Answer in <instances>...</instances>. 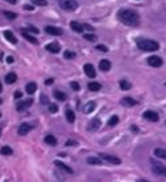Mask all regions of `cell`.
I'll use <instances>...</instances> for the list:
<instances>
[{
    "instance_id": "83f0119b",
    "label": "cell",
    "mask_w": 166,
    "mask_h": 182,
    "mask_svg": "<svg viewBox=\"0 0 166 182\" xmlns=\"http://www.w3.org/2000/svg\"><path fill=\"white\" fill-rule=\"evenodd\" d=\"M119 85H120V89H122V91H129V89L131 88V84L129 82V81H126V80H120Z\"/></svg>"
},
{
    "instance_id": "8992f818",
    "label": "cell",
    "mask_w": 166,
    "mask_h": 182,
    "mask_svg": "<svg viewBox=\"0 0 166 182\" xmlns=\"http://www.w3.org/2000/svg\"><path fill=\"white\" fill-rule=\"evenodd\" d=\"M99 157H100L103 161L108 162V163H112V164H120V163H122L120 158H118V157H113V155H108V154H100V155H99Z\"/></svg>"
},
{
    "instance_id": "836d02e7",
    "label": "cell",
    "mask_w": 166,
    "mask_h": 182,
    "mask_svg": "<svg viewBox=\"0 0 166 182\" xmlns=\"http://www.w3.org/2000/svg\"><path fill=\"white\" fill-rule=\"evenodd\" d=\"M49 111H50L51 113H57V112H58V105H57V104H49Z\"/></svg>"
},
{
    "instance_id": "f5cc1de1",
    "label": "cell",
    "mask_w": 166,
    "mask_h": 182,
    "mask_svg": "<svg viewBox=\"0 0 166 182\" xmlns=\"http://www.w3.org/2000/svg\"><path fill=\"white\" fill-rule=\"evenodd\" d=\"M0 117H2V112H0Z\"/></svg>"
},
{
    "instance_id": "f35d334b",
    "label": "cell",
    "mask_w": 166,
    "mask_h": 182,
    "mask_svg": "<svg viewBox=\"0 0 166 182\" xmlns=\"http://www.w3.org/2000/svg\"><path fill=\"white\" fill-rule=\"evenodd\" d=\"M96 49H97V50H101V51H107V50H108V49H107L106 46H103V45H97V46H96Z\"/></svg>"
},
{
    "instance_id": "f1b7e54d",
    "label": "cell",
    "mask_w": 166,
    "mask_h": 182,
    "mask_svg": "<svg viewBox=\"0 0 166 182\" xmlns=\"http://www.w3.org/2000/svg\"><path fill=\"white\" fill-rule=\"evenodd\" d=\"M0 152H2L3 155H12V148L11 147H8V146H4V147H2L0 148Z\"/></svg>"
},
{
    "instance_id": "9a60e30c",
    "label": "cell",
    "mask_w": 166,
    "mask_h": 182,
    "mask_svg": "<svg viewBox=\"0 0 166 182\" xmlns=\"http://www.w3.org/2000/svg\"><path fill=\"white\" fill-rule=\"evenodd\" d=\"M46 50L50 51V53H60L61 46L58 45L57 42H51V43H49V45L46 46Z\"/></svg>"
},
{
    "instance_id": "7bdbcfd3",
    "label": "cell",
    "mask_w": 166,
    "mask_h": 182,
    "mask_svg": "<svg viewBox=\"0 0 166 182\" xmlns=\"http://www.w3.org/2000/svg\"><path fill=\"white\" fill-rule=\"evenodd\" d=\"M23 8H24V10H27V11H33V5H26L24 4V7H23Z\"/></svg>"
},
{
    "instance_id": "e0dca14e",
    "label": "cell",
    "mask_w": 166,
    "mask_h": 182,
    "mask_svg": "<svg viewBox=\"0 0 166 182\" xmlns=\"http://www.w3.org/2000/svg\"><path fill=\"white\" fill-rule=\"evenodd\" d=\"M100 126H101V121L100 119H93L91 123H89V126H88V129L89 131H97L99 128H100Z\"/></svg>"
},
{
    "instance_id": "816d5d0a",
    "label": "cell",
    "mask_w": 166,
    "mask_h": 182,
    "mask_svg": "<svg viewBox=\"0 0 166 182\" xmlns=\"http://www.w3.org/2000/svg\"><path fill=\"white\" fill-rule=\"evenodd\" d=\"M0 136H2V129H0Z\"/></svg>"
},
{
    "instance_id": "60d3db41",
    "label": "cell",
    "mask_w": 166,
    "mask_h": 182,
    "mask_svg": "<svg viewBox=\"0 0 166 182\" xmlns=\"http://www.w3.org/2000/svg\"><path fill=\"white\" fill-rule=\"evenodd\" d=\"M14 97H15V99H20V97H22V92H20V91H16L15 93H14Z\"/></svg>"
},
{
    "instance_id": "ba28073f",
    "label": "cell",
    "mask_w": 166,
    "mask_h": 182,
    "mask_svg": "<svg viewBox=\"0 0 166 182\" xmlns=\"http://www.w3.org/2000/svg\"><path fill=\"white\" fill-rule=\"evenodd\" d=\"M33 129V124H28V123H22L19 126L18 128V134L20 135V136H24V135H27L28 132Z\"/></svg>"
},
{
    "instance_id": "7a4b0ae2",
    "label": "cell",
    "mask_w": 166,
    "mask_h": 182,
    "mask_svg": "<svg viewBox=\"0 0 166 182\" xmlns=\"http://www.w3.org/2000/svg\"><path fill=\"white\" fill-rule=\"evenodd\" d=\"M136 46H138V49H141L142 51H155L159 49V43L153 39H141V40H138Z\"/></svg>"
},
{
    "instance_id": "cb8c5ba5",
    "label": "cell",
    "mask_w": 166,
    "mask_h": 182,
    "mask_svg": "<svg viewBox=\"0 0 166 182\" xmlns=\"http://www.w3.org/2000/svg\"><path fill=\"white\" fill-rule=\"evenodd\" d=\"M65 115H66V120H68L69 123H74V120H76V115H74V112L72 111V109H66Z\"/></svg>"
},
{
    "instance_id": "ab89813d",
    "label": "cell",
    "mask_w": 166,
    "mask_h": 182,
    "mask_svg": "<svg viewBox=\"0 0 166 182\" xmlns=\"http://www.w3.org/2000/svg\"><path fill=\"white\" fill-rule=\"evenodd\" d=\"M65 144H66V146H77V142H74V140H68Z\"/></svg>"
},
{
    "instance_id": "c3c4849f",
    "label": "cell",
    "mask_w": 166,
    "mask_h": 182,
    "mask_svg": "<svg viewBox=\"0 0 166 182\" xmlns=\"http://www.w3.org/2000/svg\"><path fill=\"white\" fill-rule=\"evenodd\" d=\"M136 182H148V181H145V180H138Z\"/></svg>"
},
{
    "instance_id": "4dcf8cb0",
    "label": "cell",
    "mask_w": 166,
    "mask_h": 182,
    "mask_svg": "<svg viewBox=\"0 0 166 182\" xmlns=\"http://www.w3.org/2000/svg\"><path fill=\"white\" fill-rule=\"evenodd\" d=\"M86 162H88L89 164H101V163H103V162H101V158L99 159V158H95V157L88 158V159H86Z\"/></svg>"
},
{
    "instance_id": "6da1fadb",
    "label": "cell",
    "mask_w": 166,
    "mask_h": 182,
    "mask_svg": "<svg viewBox=\"0 0 166 182\" xmlns=\"http://www.w3.org/2000/svg\"><path fill=\"white\" fill-rule=\"evenodd\" d=\"M118 19L126 26L139 24V15L132 10H120L118 12Z\"/></svg>"
},
{
    "instance_id": "ee69618b",
    "label": "cell",
    "mask_w": 166,
    "mask_h": 182,
    "mask_svg": "<svg viewBox=\"0 0 166 182\" xmlns=\"http://www.w3.org/2000/svg\"><path fill=\"white\" fill-rule=\"evenodd\" d=\"M53 81H54L53 78H49V80L45 81V84H46V85H50V84H53Z\"/></svg>"
},
{
    "instance_id": "d4e9b609",
    "label": "cell",
    "mask_w": 166,
    "mask_h": 182,
    "mask_svg": "<svg viewBox=\"0 0 166 182\" xmlns=\"http://www.w3.org/2000/svg\"><path fill=\"white\" fill-rule=\"evenodd\" d=\"M35 91H37V84L35 82H28L27 85H26V92H27L28 94H33Z\"/></svg>"
},
{
    "instance_id": "f907efd6",
    "label": "cell",
    "mask_w": 166,
    "mask_h": 182,
    "mask_svg": "<svg viewBox=\"0 0 166 182\" xmlns=\"http://www.w3.org/2000/svg\"><path fill=\"white\" fill-rule=\"evenodd\" d=\"M2 103H3V100H2V99H0V104H2Z\"/></svg>"
},
{
    "instance_id": "74e56055",
    "label": "cell",
    "mask_w": 166,
    "mask_h": 182,
    "mask_svg": "<svg viewBox=\"0 0 166 182\" xmlns=\"http://www.w3.org/2000/svg\"><path fill=\"white\" fill-rule=\"evenodd\" d=\"M70 86H72V89L73 91H80V85H78V82H70Z\"/></svg>"
},
{
    "instance_id": "4fadbf2b",
    "label": "cell",
    "mask_w": 166,
    "mask_h": 182,
    "mask_svg": "<svg viewBox=\"0 0 166 182\" xmlns=\"http://www.w3.org/2000/svg\"><path fill=\"white\" fill-rule=\"evenodd\" d=\"M54 164L58 167V169L63 170L65 173H69V174H72V173H73V169H72V167H69L68 164H65L63 162H61V161H55V162H54Z\"/></svg>"
},
{
    "instance_id": "ac0fdd59",
    "label": "cell",
    "mask_w": 166,
    "mask_h": 182,
    "mask_svg": "<svg viewBox=\"0 0 166 182\" xmlns=\"http://www.w3.org/2000/svg\"><path fill=\"white\" fill-rule=\"evenodd\" d=\"M3 35H4V38L8 40V42H11V43H18V40H16V38H15V35L12 34V31H10V30H5L4 33H3Z\"/></svg>"
},
{
    "instance_id": "2e32d148",
    "label": "cell",
    "mask_w": 166,
    "mask_h": 182,
    "mask_svg": "<svg viewBox=\"0 0 166 182\" xmlns=\"http://www.w3.org/2000/svg\"><path fill=\"white\" fill-rule=\"evenodd\" d=\"M95 108H96V103L95 101H89V103H86L85 105H84V108H83V111H84V113H92L93 111H95Z\"/></svg>"
},
{
    "instance_id": "681fc988",
    "label": "cell",
    "mask_w": 166,
    "mask_h": 182,
    "mask_svg": "<svg viewBox=\"0 0 166 182\" xmlns=\"http://www.w3.org/2000/svg\"><path fill=\"white\" fill-rule=\"evenodd\" d=\"M3 91V88H2V84H0V92H2Z\"/></svg>"
},
{
    "instance_id": "f6af8a7d",
    "label": "cell",
    "mask_w": 166,
    "mask_h": 182,
    "mask_svg": "<svg viewBox=\"0 0 166 182\" xmlns=\"http://www.w3.org/2000/svg\"><path fill=\"white\" fill-rule=\"evenodd\" d=\"M4 2L10 3V4H16V2H18V0H4Z\"/></svg>"
},
{
    "instance_id": "7c38bea8",
    "label": "cell",
    "mask_w": 166,
    "mask_h": 182,
    "mask_svg": "<svg viewBox=\"0 0 166 182\" xmlns=\"http://www.w3.org/2000/svg\"><path fill=\"white\" fill-rule=\"evenodd\" d=\"M22 37L24 38L26 40H28L30 43H33V45H38V40H37V38L35 37H33V35H30V34L27 33V30H24V28H22Z\"/></svg>"
},
{
    "instance_id": "db71d44e",
    "label": "cell",
    "mask_w": 166,
    "mask_h": 182,
    "mask_svg": "<svg viewBox=\"0 0 166 182\" xmlns=\"http://www.w3.org/2000/svg\"><path fill=\"white\" fill-rule=\"evenodd\" d=\"M165 86H166V84H165Z\"/></svg>"
},
{
    "instance_id": "4316f807",
    "label": "cell",
    "mask_w": 166,
    "mask_h": 182,
    "mask_svg": "<svg viewBox=\"0 0 166 182\" xmlns=\"http://www.w3.org/2000/svg\"><path fill=\"white\" fill-rule=\"evenodd\" d=\"M45 142H46V144H49V146H57V139L53 136V135H47V136L45 138Z\"/></svg>"
},
{
    "instance_id": "603a6c76",
    "label": "cell",
    "mask_w": 166,
    "mask_h": 182,
    "mask_svg": "<svg viewBox=\"0 0 166 182\" xmlns=\"http://www.w3.org/2000/svg\"><path fill=\"white\" fill-rule=\"evenodd\" d=\"M53 94H54V97H55V99H57L58 101H65L66 97H68L65 93H63V92H61V91H54Z\"/></svg>"
},
{
    "instance_id": "7402d4cb",
    "label": "cell",
    "mask_w": 166,
    "mask_h": 182,
    "mask_svg": "<svg viewBox=\"0 0 166 182\" xmlns=\"http://www.w3.org/2000/svg\"><path fill=\"white\" fill-rule=\"evenodd\" d=\"M154 155H155L157 158H161V159H166V150L155 148V150H154Z\"/></svg>"
},
{
    "instance_id": "484cf974",
    "label": "cell",
    "mask_w": 166,
    "mask_h": 182,
    "mask_svg": "<svg viewBox=\"0 0 166 182\" xmlns=\"http://www.w3.org/2000/svg\"><path fill=\"white\" fill-rule=\"evenodd\" d=\"M88 89H89V91H92V92H97V91H100V89H101V84H99V82H89L88 84Z\"/></svg>"
},
{
    "instance_id": "5b68a950",
    "label": "cell",
    "mask_w": 166,
    "mask_h": 182,
    "mask_svg": "<svg viewBox=\"0 0 166 182\" xmlns=\"http://www.w3.org/2000/svg\"><path fill=\"white\" fill-rule=\"evenodd\" d=\"M143 119H146L147 121H151V123H157V121L159 120V116H158V113L154 111H145Z\"/></svg>"
},
{
    "instance_id": "5bb4252c",
    "label": "cell",
    "mask_w": 166,
    "mask_h": 182,
    "mask_svg": "<svg viewBox=\"0 0 166 182\" xmlns=\"http://www.w3.org/2000/svg\"><path fill=\"white\" fill-rule=\"evenodd\" d=\"M120 104L123 107H127V108H130V107H134L136 105V101L134 99H131V97H123V99L120 100Z\"/></svg>"
},
{
    "instance_id": "52a82bcc",
    "label": "cell",
    "mask_w": 166,
    "mask_h": 182,
    "mask_svg": "<svg viewBox=\"0 0 166 182\" xmlns=\"http://www.w3.org/2000/svg\"><path fill=\"white\" fill-rule=\"evenodd\" d=\"M147 62H148V65L153 66V68H161L164 61H162V58L158 56H151V57H148Z\"/></svg>"
},
{
    "instance_id": "30bf717a",
    "label": "cell",
    "mask_w": 166,
    "mask_h": 182,
    "mask_svg": "<svg viewBox=\"0 0 166 182\" xmlns=\"http://www.w3.org/2000/svg\"><path fill=\"white\" fill-rule=\"evenodd\" d=\"M31 104H33V99H27V100L19 101V103L16 104V109H18L19 112H22V111H24L26 108H28V107H31Z\"/></svg>"
},
{
    "instance_id": "1f68e13d",
    "label": "cell",
    "mask_w": 166,
    "mask_h": 182,
    "mask_svg": "<svg viewBox=\"0 0 166 182\" xmlns=\"http://www.w3.org/2000/svg\"><path fill=\"white\" fill-rule=\"evenodd\" d=\"M34 5H39V7H45L47 5V0H31Z\"/></svg>"
},
{
    "instance_id": "9c48e42d",
    "label": "cell",
    "mask_w": 166,
    "mask_h": 182,
    "mask_svg": "<svg viewBox=\"0 0 166 182\" xmlns=\"http://www.w3.org/2000/svg\"><path fill=\"white\" fill-rule=\"evenodd\" d=\"M84 72H85V74L89 78H95L96 77V70L92 63H85V65H84Z\"/></svg>"
},
{
    "instance_id": "d590c367",
    "label": "cell",
    "mask_w": 166,
    "mask_h": 182,
    "mask_svg": "<svg viewBox=\"0 0 166 182\" xmlns=\"http://www.w3.org/2000/svg\"><path fill=\"white\" fill-rule=\"evenodd\" d=\"M4 15H5V18H8V19H11V20L16 18V14L11 12V11H4Z\"/></svg>"
},
{
    "instance_id": "d6a6232c",
    "label": "cell",
    "mask_w": 166,
    "mask_h": 182,
    "mask_svg": "<svg viewBox=\"0 0 166 182\" xmlns=\"http://www.w3.org/2000/svg\"><path fill=\"white\" fill-rule=\"evenodd\" d=\"M84 39H86V40H91V42H96V39H97V37H96L95 34H84Z\"/></svg>"
},
{
    "instance_id": "7dc6e473",
    "label": "cell",
    "mask_w": 166,
    "mask_h": 182,
    "mask_svg": "<svg viewBox=\"0 0 166 182\" xmlns=\"http://www.w3.org/2000/svg\"><path fill=\"white\" fill-rule=\"evenodd\" d=\"M131 129H132L134 132H138V127H135V126H132V127H131Z\"/></svg>"
},
{
    "instance_id": "8d00e7d4",
    "label": "cell",
    "mask_w": 166,
    "mask_h": 182,
    "mask_svg": "<svg viewBox=\"0 0 166 182\" xmlns=\"http://www.w3.org/2000/svg\"><path fill=\"white\" fill-rule=\"evenodd\" d=\"M41 103L42 104H49V97L46 94H41Z\"/></svg>"
},
{
    "instance_id": "44dd1931",
    "label": "cell",
    "mask_w": 166,
    "mask_h": 182,
    "mask_svg": "<svg viewBox=\"0 0 166 182\" xmlns=\"http://www.w3.org/2000/svg\"><path fill=\"white\" fill-rule=\"evenodd\" d=\"M16 80H18V76H16V73H14V72H11V73H8L7 76H5V82L7 84H14Z\"/></svg>"
},
{
    "instance_id": "e575fe53",
    "label": "cell",
    "mask_w": 166,
    "mask_h": 182,
    "mask_svg": "<svg viewBox=\"0 0 166 182\" xmlns=\"http://www.w3.org/2000/svg\"><path fill=\"white\" fill-rule=\"evenodd\" d=\"M63 57H65L66 59H72V58H74L76 57V54L73 53V51H65V53H63Z\"/></svg>"
},
{
    "instance_id": "3957f363",
    "label": "cell",
    "mask_w": 166,
    "mask_h": 182,
    "mask_svg": "<svg viewBox=\"0 0 166 182\" xmlns=\"http://www.w3.org/2000/svg\"><path fill=\"white\" fill-rule=\"evenodd\" d=\"M151 166H153V173L157 175H162V177H166V166L162 163H158L155 161H150Z\"/></svg>"
},
{
    "instance_id": "b9f144b4",
    "label": "cell",
    "mask_w": 166,
    "mask_h": 182,
    "mask_svg": "<svg viewBox=\"0 0 166 182\" xmlns=\"http://www.w3.org/2000/svg\"><path fill=\"white\" fill-rule=\"evenodd\" d=\"M84 28H86V30H89V31H93V27L89 24H84Z\"/></svg>"
},
{
    "instance_id": "bcb514c9",
    "label": "cell",
    "mask_w": 166,
    "mask_h": 182,
    "mask_svg": "<svg viewBox=\"0 0 166 182\" xmlns=\"http://www.w3.org/2000/svg\"><path fill=\"white\" fill-rule=\"evenodd\" d=\"M7 62L8 63H12L14 62V58H12V57H7Z\"/></svg>"
},
{
    "instance_id": "8fae6325",
    "label": "cell",
    "mask_w": 166,
    "mask_h": 182,
    "mask_svg": "<svg viewBox=\"0 0 166 182\" xmlns=\"http://www.w3.org/2000/svg\"><path fill=\"white\" fill-rule=\"evenodd\" d=\"M45 31L47 34H50V35H61L62 34V28L55 27V26H46Z\"/></svg>"
},
{
    "instance_id": "ffe728a7",
    "label": "cell",
    "mask_w": 166,
    "mask_h": 182,
    "mask_svg": "<svg viewBox=\"0 0 166 182\" xmlns=\"http://www.w3.org/2000/svg\"><path fill=\"white\" fill-rule=\"evenodd\" d=\"M70 28L73 31H76V33H83L84 31V26L83 24H80V23L78 22H70Z\"/></svg>"
},
{
    "instance_id": "d6986e66",
    "label": "cell",
    "mask_w": 166,
    "mask_h": 182,
    "mask_svg": "<svg viewBox=\"0 0 166 182\" xmlns=\"http://www.w3.org/2000/svg\"><path fill=\"white\" fill-rule=\"evenodd\" d=\"M99 68H100L101 72H108L111 69V62L108 59H101L100 63H99Z\"/></svg>"
},
{
    "instance_id": "277c9868",
    "label": "cell",
    "mask_w": 166,
    "mask_h": 182,
    "mask_svg": "<svg viewBox=\"0 0 166 182\" xmlns=\"http://www.w3.org/2000/svg\"><path fill=\"white\" fill-rule=\"evenodd\" d=\"M78 3L76 0H62L61 2V8H63L65 11H74L77 10Z\"/></svg>"
},
{
    "instance_id": "f546056e",
    "label": "cell",
    "mask_w": 166,
    "mask_h": 182,
    "mask_svg": "<svg viewBox=\"0 0 166 182\" xmlns=\"http://www.w3.org/2000/svg\"><path fill=\"white\" fill-rule=\"evenodd\" d=\"M118 123H119V117L116 116V115H113V116L109 117V120H108V126L109 127H115Z\"/></svg>"
}]
</instances>
